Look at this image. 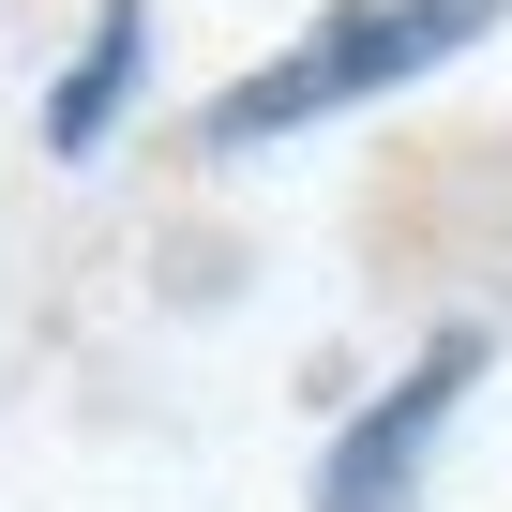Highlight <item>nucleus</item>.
<instances>
[{
	"label": "nucleus",
	"mask_w": 512,
	"mask_h": 512,
	"mask_svg": "<svg viewBox=\"0 0 512 512\" xmlns=\"http://www.w3.org/2000/svg\"><path fill=\"white\" fill-rule=\"evenodd\" d=\"M482 31H497V0H332L287 61H256V76H226V91L196 106V151L241 166V151H272V136H302V121H347V106H377V91L467 61Z\"/></svg>",
	"instance_id": "obj_1"
},
{
	"label": "nucleus",
	"mask_w": 512,
	"mask_h": 512,
	"mask_svg": "<svg viewBox=\"0 0 512 512\" xmlns=\"http://www.w3.org/2000/svg\"><path fill=\"white\" fill-rule=\"evenodd\" d=\"M467 377H482V332H437L347 437H332V467H317V512H407L422 497V467H437V437H452V407H467Z\"/></svg>",
	"instance_id": "obj_2"
},
{
	"label": "nucleus",
	"mask_w": 512,
	"mask_h": 512,
	"mask_svg": "<svg viewBox=\"0 0 512 512\" xmlns=\"http://www.w3.org/2000/svg\"><path fill=\"white\" fill-rule=\"evenodd\" d=\"M136 61H151V0H106V16H91V46H76V76L46 91V151H61V166H76V151H106V121H121Z\"/></svg>",
	"instance_id": "obj_3"
}]
</instances>
